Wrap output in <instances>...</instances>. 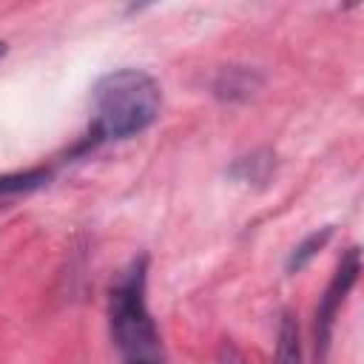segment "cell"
Returning a JSON list of instances; mask_svg holds the SVG:
<instances>
[{"label": "cell", "instance_id": "cell-1", "mask_svg": "<svg viewBox=\"0 0 364 364\" xmlns=\"http://www.w3.org/2000/svg\"><path fill=\"white\" fill-rule=\"evenodd\" d=\"M94 122L91 131L71 148V159L105 142H119L148 131L159 119L162 88L142 68H114L94 82Z\"/></svg>", "mask_w": 364, "mask_h": 364}, {"label": "cell", "instance_id": "cell-2", "mask_svg": "<svg viewBox=\"0 0 364 364\" xmlns=\"http://www.w3.org/2000/svg\"><path fill=\"white\" fill-rule=\"evenodd\" d=\"M111 341L128 361L159 355V327L148 310V256H134L108 290Z\"/></svg>", "mask_w": 364, "mask_h": 364}, {"label": "cell", "instance_id": "cell-3", "mask_svg": "<svg viewBox=\"0 0 364 364\" xmlns=\"http://www.w3.org/2000/svg\"><path fill=\"white\" fill-rule=\"evenodd\" d=\"M358 273H361V250L353 245L341 253V259L333 270V279L327 282V287H324V293L318 296V304H316V318H313V358H316V364L327 361L336 318H338L350 290L355 287Z\"/></svg>", "mask_w": 364, "mask_h": 364}, {"label": "cell", "instance_id": "cell-4", "mask_svg": "<svg viewBox=\"0 0 364 364\" xmlns=\"http://www.w3.org/2000/svg\"><path fill=\"white\" fill-rule=\"evenodd\" d=\"M264 77L250 65H225L210 80V94L222 102H245L262 88Z\"/></svg>", "mask_w": 364, "mask_h": 364}, {"label": "cell", "instance_id": "cell-5", "mask_svg": "<svg viewBox=\"0 0 364 364\" xmlns=\"http://www.w3.org/2000/svg\"><path fill=\"white\" fill-rule=\"evenodd\" d=\"M54 179V168L51 165H37V168H26V171H9L0 173V210L11 208L14 202L48 188V182Z\"/></svg>", "mask_w": 364, "mask_h": 364}, {"label": "cell", "instance_id": "cell-6", "mask_svg": "<svg viewBox=\"0 0 364 364\" xmlns=\"http://www.w3.org/2000/svg\"><path fill=\"white\" fill-rule=\"evenodd\" d=\"M276 173V154L270 148H259V151H250L239 159L230 162L228 168V176L236 179V182H245V185H267L270 176Z\"/></svg>", "mask_w": 364, "mask_h": 364}, {"label": "cell", "instance_id": "cell-7", "mask_svg": "<svg viewBox=\"0 0 364 364\" xmlns=\"http://www.w3.org/2000/svg\"><path fill=\"white\" fill-rule=\"evenodd\" d=\"M333 233H336V228H333V225H324V228L307 233L301 242H296L293 250H290V256H287V262H284V270H287L290 276L301 273V270L327 247V242L333 239Z\"/></svg>", "mask_w": 364, "mask_h": 364}, {"label": "cell", "instance_id": "cell-8", "mask_svg": "<svg viewBox=\"0 0 364 364\" xmlns=\"http://www.w3.org/2000/svg\"><path fill=\"white\" fill-rule=\"evenodd\" d=\"M273 364H301V338H299V321L293 313L279 316V330H276V355Z\"/></svg>", "mask_w": 364, "mask_h": 364}, {"label": "cell", "instance_id": "cell-9", "mask_svg": "<svg viewBox=\"0 0 364 364\" xmlns=\"http://www.w3.org/2000/svg\"><path fill=\"white\" fill-rule=\"evenodd\" d=\"M216 364H245V355H242V350H239V347H236L230 338H225V341L219 344Z\"/></svg>", "mask_w": 364, "mask_h": 364}, {"label": "cell", "instance_id": "cell-10", "mask_svg": "<svg viewBox=\"0 0 364 364\" xmlns=\"http://www.w3.org/2000/svg\"><path fill=\"white\" fill-rule=\"evenodd\" d=\"M125 364H159L156 358H142V361H125Z\"/></svg>", "mask_w": 364, "mask_h": 364}, {"label": "cell", "instance_id": "cell-11", "mask_svg": "<svg viewBox=\"0 0 364 364\" xmlns=\"http://www.w3.org/2000/svg\"><path fill=\"white\" fill-rule=\"evenodd\" d=\"M6 51H9V46H6L3 40H0V57H6Z\"/></svg>", "mask_w": 364, "mask_h": 364}]
</instances>
